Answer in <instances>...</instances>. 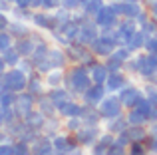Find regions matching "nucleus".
I'll list each match as a JSON object with an SVG mask.
<instances>
[{
	"instance_id": "f03ea898",
	"label": "nucleus",
	"mask_w": 157,
	"mask_h": 155,
	"mask_svg": "<svg viewBox=\"0 0 157 155\" xmlns=\"http://www.w3.org/2000/svg\"><path fill=\"white\" fill-rule=\"evenodd\" d=\"M0 24H4V16H0Z\"/></svg>"
},
{
	"instance_id": "f257e3e1",
	"label": "nucleus",
	"mask_w": 157,
	"mask_h": 155,
	"mask_svg": "<svg viewBox=\"0 0 157 155\" xmlns=\"http://www.w3.org/2000/svg\"><path fill=\"white\" fill-rule=\"evenodd\" d=\"M16 2H18L20 6H26V4H30V0H16Z\"/></svg>"
}]
</instances>
